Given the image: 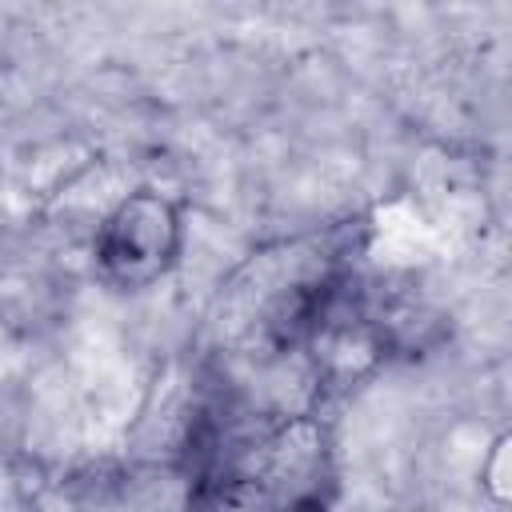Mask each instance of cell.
<instances>
[{"label": "cell", "mask_w": 512, "mask_h": 512, "mask_svg": "<svg viewBox=\"0 0 512 512\" xmlns=\"http://www.w3.org/2000/svg\"><path fill=\"white\" fill-rule=\"evenodd\" d=\"M180 256V212L160 192L124 196L96 232V268L116 288L156 284Z\"/></svg>", "instance_id": "1"}]
</instances>
